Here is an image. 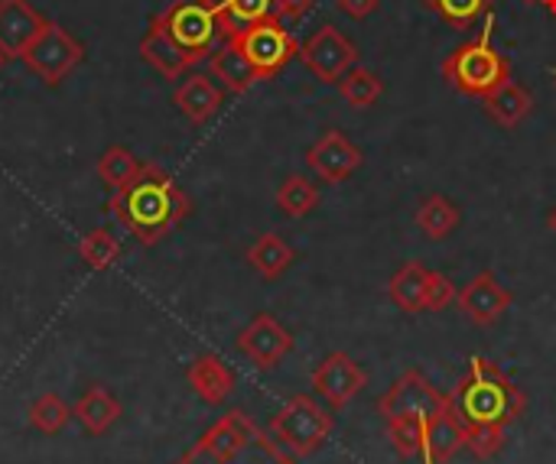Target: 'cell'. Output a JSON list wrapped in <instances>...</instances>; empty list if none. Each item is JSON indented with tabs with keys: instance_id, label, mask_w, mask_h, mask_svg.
<instances>
[{
	"instance_id": "1",
	"label": "cell",
	"mask_w": 556,
	"mask_h": 464,
	"mask_svg": "<svg viewBox=\"0 0 556 464\" xmlns=\"http://www.w3.org/2000/svg\"><path fill=\"white\" fill-rule=\"evenodd\" d=\"M111 211L143 247H153L192 215V202L173 176L143 163L137 179L111 195Z\"/></svg>"
},
{
	"instance_id": "2",
	"label": "cell",
	"mask_w": 556,
	"mask_h": 464,
	"mask_svg": "<svg viewBox=\"0 0 556 464\" xmlns=\"http://www.w3.org/2000/svg\"><path fill=\"white\" fill-rule=\"evenodd\" d=\"M450 403L466 436H472V433H505L525 413L528 397L495 361L472 355L469 371L450 394Z\"/></svg>"
},
{
	"instance_id": "3",
	"label": "cell",
	"mask_w": 556,
	"mask_h": 464,
	"mask_svg": "<svg viewBox=\"0 0 556 464\" xmlns=\"http://www.w3.org/2000/svg\"><path fill=\"white\" fill-rule=\"evenodd\" d=\"M176 464H300L270 433H264L244 410L225 413L212 423Z\"/></svg>"
},
{
	"instance_id": "4",
	"label": "cell",
	"mask_w": 556,
	"mask_h": 464,
	"mask_svg": "<svg viewBox=\"0 0 556 464\" xmlns=\"http://www.w3.org/2000/svg\"><path fill=\"white\" fill-rule=\"evenodd\" d=\"M492 26L495 16H485V29L479 39L463 42L453 49L443 62V78L466 98H489L495 88L511 81V62L502 49L492 46Z\"/></svg>"
},
{
	"instance_id": "5",
	"label": "cell",
	"mask_w": 556,
	"mask_h": 464,
	"mask_svg": "<svg viewBox=\"0 0 556 464\" xmlns=\"http://www.w3.org/2000/svg\"><path fill=\"white\" fill-rule=\"evenodd\" d=\"M336 429V416L323 410L309 394L290 397L274 416H270V436L296 459L316 455Z\"/></svg>"
},
{
	"instance_id": "6",
	"label": "cell",
	"mask_w": 556,
	"mask_h": 464,
	"mask_svg": "<svg viewBox=\"0 0 556 464\" xmlns=\"http://www.w3.org/2000/svg\"><path fill=\"white\" fill-rule=\"evenodd\" d=\"M160 20L166 33L173 36V42L192 62H202L205 55H212L218 49V39H225L218 13L205 0H176L166 13H160Z\"/></svg>"
},
{
	"instance_id": "7",
	"label": "cell",
	"mask_w": 556,
	"mask_h": 464,
	"mask_svg": "<svg viewBox=\"0 0 556 464\" xmlns=\"http://www.w3.org/2000/svg\"><path fill=\"white\" fill-rule=\"evenodd\" d=\"M241 52L248 55V62L254 65L257 78H274L277 72H283V65L300 55V42L290 36V29L277 20V16H267L248 29H241L238 36H231Z\"/></svg>"
},
{
	"instance_id": "8",
	"label": "cell",
	"mask_w": 556,
	"mask_h": 464,
	"mask_svg": "<svg viewBox=\"0 0 556 464\" xmlns=\"http://www.w3.org/2000/svg\"><path fill=\"white\" fill-rule=\"evenodd\" d=\"M81 59H85V46L52 20L42 26V33L33 39V46L23 55L29 72H36L46 85H59L62 78H68V72L81 65Z\"/></svg>"
},
{
	"instance_id": "9",
	"label": "cell",
	"mask_w": 556,
	"mask_h": 464,
	"mask_svg": "<svg viewBox=\"0 0 556 464\" xmlns=\"http://www.w3.org/2000/svg\"><path fill=\"white\" fill-rule=\"evenodd\" d=\"M300 59L323 85H339L342 75L358 65V46L342 29L326 23L300 46Z\"/></svg>"
},
{
	"instance_id": "10",
	"label": "cell",
	"mask_w": 556,
	"mask_h": 464,
	"mask_svg": "<svg viewBox=\"0 0 556 464\" xmlns=\"http://www.w3.org/2000/svg\"><path fill=\"white\" fill-rule=\"evenodd\" d=\"M446 403H450V394H440L420 371H407L378 400V416H384V423L401 420V416H433Z\"/></svg>"
},
{
	"instance_id": "11",
	"label": "cell",
	"mask_w": 556,
	"mask_h": 464,
	"mask_svg": "<svg viewBox=\"0 0 556 464\" xmlns=\"http://www.w3.org/2000/svg\"><path fill=\"white\" fill-rule=\"evenodd\" d=\"M368 384L365 368L345 351L326 355L313 371V390L329 403V410H345Z\"/></svg>"
},
{
	"instance_id": "12",
	"label": "cell",
	"mask_w": 556,
	"mask_h": 464,
	"mask_svg": "<svg viewBox=\"0 0 556 464\" xmlns=\"http://www.w3.org/2000/svg\"><path fill=\"white\" fill-rule=\"evenodd\" d=\"M238 351L261 371L277 368L293 351V335L270 315L257 312L241 332H238Z\"/></svg>"
},
{
	"instance_id": "13",
	"label": "cell",
	"mask_w": 556,
	"mask_h": 464,
	"mask_svg": "<svg viewBox=\"0 0 556 464\" xmlns=\"http://www.w3.org/2000/svg\"><path fill=\"white\" fill-rule=\"evenodd\" d=\"M365 163V153L358 143H352L342 130H326L309 150H306V166L316 172L319 182H345L352 172H358Z\"/></svg>"
},
{
	"instance_id": "14",
	"label": "cell",
	"mask_w": 556,
	"mask_h": 464,
	"mask_svg": "<svg viewBox=\"0 0 556 464\" xmlns=\"http://www.w3.org/2000/svg\"><path fill=\"white\" fill-rule=\"evenodd\" d=\"M456 302H459L463 315H466L472 325L489 328V325H495V322L511 309L515 296H511V289H508L492 270H482L479 276H472V280L459 289Z\"/></svg>"
},
{
	"instance_id": "15",
	"label": "cell",
	"mask_w": 556,
	"mask_h": 464,
	"mask_svg": "<svg viewBox=\"0 0 556 464\" xmlns=\"http://www.w3.org/2000/svg\"><path fill=\"white\" fill-rule=\"evenodd\" d=\"M46 23L49 20L29 0H0V52L7 62L23 59Z\"/></svg>"
},
{
	"instance_id": "16",
	"label": "cell",
	"mask_w": 556,
	"mask_h": 464,
	"mask_svg": "<svg viewBox=\"0 0 556 464\" xmlns=\"http://www.w3.org/2000/svg\"><path fill=\"white\" fill-rule=\"evenodd\" d=\"M140 59H143L153 72H160L163 78H169V81L182 78V75L195 65V62L173 42V36L166 33V26H163L160 16L150 23V29H147L143 39H140Z\"/></svg>"
},
{
	"instance_id": "17",
	"label": "cell",
	"mask_w": 556,
	"mask_h": 464,
	"mask_svg": "<svg viewBox=\"0 0 556 464\" xmlns=\"http://www.w3.org/2000/svg\"><path fill=\"white\" fill-rule=\"evenodd\" d=\"M463 449H466V429H463L459 416L453 413V403H446L437 416L427 420L420 459H430L433 464H446L453 462Z\"/></svg>"
},
{
	"instance_id": "18",
	"label": "cell",
	"mask_w": 556,
	"mask_h": 464,
	"mask_svg": "<svg viewBox=\"0 0 556 464\" xmlns=\"http://www.w3.org/2000/svg\"><path fill=\"white\" fill-rule=\"evenodd\" d=\"M189 387L205 407H222L235 394V371L218 358V355H199L192 358L186 371Z\"/></svg>"
},
{
	"instance_id": "19",
	"label": "cell",
	"mask_w": 556,
	"mask_h": 464,
	"mask_svg": "<svg viewBox=\"0 0 556 464\" xmlns=\"http://www.w3.org/2000/svg\"><path fill=\"white\" fill-rule=\"evenodd\" d=\"M173 104H176L195 127H202V124H208V120L222 111L225 91H222L208 75H186V78L179 81V88L173 91Z\"/></svg>"
},
{
	"instance_id": "20",
	"label": "cell",
	"mask_w": 556,
	"mask_h": 464,
	"mask_svg": "<svg viewBox=\"0 0 556 464\" xmlns=\"http://www.w3.org/2000/svg\"><path fill=\"white\" fill-rule=\"evenodd\" d=\"M430 283H433V270H427L424 263L410 260V263H404L391 276L388 296H391V302L401 312L420 315V312H430Z\"/></svg>"
},
{
	"instance_id": "21",
	"label": "cell",
	"mask_w": 556,
	"mask_h": 464,
	"mask_svg": "<svg viewBox=\"0 0 556 464\" xmlns=\"http://www.w3.org/2000/svg\"><path fill=\"white\" fill-rule=\"evenodd\" d=\"M208 65H212V75L231 94H244L254 81H261L254 65L248 62V55L241 52V46L235 39H222V46L208 55Z\"/></svg>"
},
{
	"instance_id": "22",
	"label": "cell",
	"mask_w": 556,
	"mask_h": 464,
	"mask_svg": "<svg viewBox=\"0 0 556 464\" xmlns=\"http://www.w3.org/2000/svg\"><path fill=\"white\" fill-rule=\"evenodd\" d=\"M482 104H485V114H489L498 127L515 130V127H521V124L531 117V111H534V94H531L525 85H518V81H505V85L495 88L489 98H482Z\"/></svg>"
},
{
	"instance_id": "23",
	"label": "cell",
	"mask_w": 556,
	"mask_h": 464,
	"mask_svg": "<svg viewBox=\"0 0 556 464\" xmlns=\"http://www.w3.org/2000/svg\"><path fill=\"white\" fill-rule=\"evenodd\" d=\"M75 420L88 436H104L121 420V403L108 387H88L75 403Z\"/></svg>"
},
{
	"instance_id": "24",
	"label": "cell",
	"mask_w": 556,
	"mask_h": 464,
	"mask_svg": "<svg viewBox=\"0 0 556 464\" xmlns=\"http://www.w3.org/2000/svg\"><path fill=\"white\" fill-rule=\"evenodd\" d=\"M248 263H251L264 280H280V276L296 263V250H293L280 234H261V237L248 247Z\"/></svg>"
},
{
	"instance_id": "25",
	"label": "cell",
	"mask_w": 556,
	"mask_h": 464,
	"mask_svg": "<svg viewBox=\"0 0 556 464\" xmlns=\"http://www.w3.org/2000/svg\"><path fill=\"white\" fill-rule=\"evenodd\" d=\"M205 3L218 13V23H222L225 39H231L241 29L267 20L270 10H274V0H205Z\"/></svg>"
},
{
	"instance_id": "26",
	"label": "cell",
	"mask_w": 556,
	"mask_h": 464,
	"mask_svg": "<svg viewBox=\"0 0 556 464\" xmlns=\"http://www.w3.org/2000/svg\"><path fill=\"white\" fill-rule=\"evenodd\" d=\"M463 221V211L453 198L446 195H430L420 202L417 208V228L430 237V241H446Z\"/></svg>"
},
{
	"instance_id": "27",
	"label": "cell",
	"mask_w": 556,
	"mask_h": 464,
	"mask_svg": "<svg viewBox=\"0 0 556 464\" xmlns=\"http://www.w3.org/2000/svg\"><path fill=\"white\" fill-rule=\"evenodd\" d=\"M319 205V189L306 176H287L277 189V208L287 218H306Z\"/></svg>"
},
{
	"instance_id": "28",
	"label": "cell",
	"mask_w": 556,
	"mask_h": 464,
	"mask_svg": "<svg viewBox=\"0 0 556 464\" xmlns=\"http://www.w3.org/2000/svg\"><path fill=\"white\" fill-rule=\"evenodd\" d=\"M72 416H75L72 407H68L59 394H42V397H36V400L29 403V413H26L29 426H33L39 436H59V433L68 426Z\"/></svg>"
},
{
	"instance_id": "29",
	"label": "cell",
	"mask_w": 556,
	"mask_h": 464,
	"mask_svg": "<svg viewBox=\"0 0 556 464\" xmlns=\"http://www.w3.org/2000/svg\"><path fill=\"white\" fill-rule=\"evenodd\" d=\"M140 169H143V163H140L127 146H108V150L101 153V159H98V179H101L111 192H117V189H124L127 182H134Z\"/></svg>"
},
{
	"instance_id": "30",
	"label": "cell",
	"mask_w": 556,
	"mask_h": 464,
	"mask_svg": "<svg viewBox=\"0 0 556 464\" xmlns=\"http://www.w3.org/2000/svg\"><path fill=\"white\" fill-rule=\"evenodd\" d=\"M339 94H342L352 107H371V104L384 94V81H381L378 72H371V68H365V65H355L352 72L342 75Z\"/></svg>"
},
{
	"instance_id": "31",
	"label": "cell",
	"mask_w": 556,
	"mask_h": 464,
	"mask_svg": "<svg viewBox=\"0 0 556 464\" xmlns=\"http://www.w3.org/2000/svg\"><path fill=\"white\" fill-rule=\"evenodd\" d=\"M78 257L88 263V270L104 273V270H111V267L117 263V257H121V241H117L111 231L94 228V231H88V234L78 241Z\"/></svg>"
},
{
	"instance_id": "32",
	"label": "cell",
	"mask_w": 556,
	"mask_h": 464,
	"mask_svg": "<svg viewBox=\"0 0 556 464\" xmlns=\"http://www.w3.org/2000/svg\"><path fill=\"white\" fill-rule=\"evenodd\" d=\"M433 13H440L453 29H472L482 16L492 13V0H424Z\"/></svg>"
},
{
	"instance_id": "33",
	"label": "cell",
	"mask_w": 556,
	"mask_h": 464,
	"mask_svg": "<svg viewBox=\"0 0 556 464\" xmlns=\"http://www.w3.org/2000/svg\"><path fill=\"white\" fill-rule=\"evenodd\" d=\"M456 296H459V293H456V286L450 283V276H443V273L433 270V283H430V312H443Z\"/></svg>"
},
{
	"instance_id": "34",
	"label": "cell",
	"mask_w": 556,
	"mask_h": 464,
	"mask_svg": "<svg viewBox=\"0 0 556 464\" xmlns=\"http://www.w3.org/2000/svg\"><path fill=\"white\" fill-rule=\"evenodd\" d=\"M313 3L316 0H274L270 16H277L280 23H296V20H303L313 10Z\"/></svg>"
},
{
	"instance_id": "35",
	"label": "cell",
	"mask_w": 556,
	"mask_h": 464,
	"mask_svg": "<svg viewBox=\"0 0 556 464\" xmlns=\"http://www.w3.org/2000/svg\"><path fill=\"white\" fill-rule=\"evenodd\" d=\"M336 7L352 20H368L381 7V0H336Z\"/></svg>"
},
{
	"instance_id": "36",
	"label": "cell",
	"mask_w": 556,
	"mask_h": 464,
	"mask_svg": "<svg viewBox=\"0 0 556 464\" xmlns=\"http://www.w3.org/2000/svg\"><path fill=\"white\" fill-rule=\"evenodd\" d=\"M534 3H541V7H544L547 13H554V16H556V0H534Z\"/></svg>"
},
{
	"instance_id": "37",
	"label": "cell",
	"mask_w": 556,
	"mask_h": 464,
	"mask_svg": "<svg viewBox=\"0 0 556 464\" xmlns=\"http://www.w3.org/2000/svg\"><path fill=\"white\" fill-rule=\"evenodd\" d=\"M547 228H551V231H554V234H556V208H554V211H551V218H547Z\"/></svg>"
},
{
	"instance_id": "38",
	"label": "cell",
	"mask_w": 556,
	"mask_h": 464,
	"mask_svg": "<svg viewBox=\"0 0 556 464\" xmlns=\"http://www.w3.org/2000/svg\"><path fill=\"white\" fill-rule=\"evenodd\" d=\"M3 65H7V55H3V52H0V68H3Z\"/></svg>"
},
{
	"instance_id": "39",
	"label": "cell",
	"mask_w": 556,
	"mask_h": 464,
	"mask_svg": "<svg viewBox=\"0 0 556 464\" xmlns=\"http://www.w3.org/2000/svg\"><path fill=\"white\" fill-rule=\"evenodd\" d=\"M424 464H433V462H430V459H424Z\"/></svg>"
},
{
	"instance_id": "40",
	"label": "cell",
	"mask_w": 556,
	"mask_h": 464,
	"mask_svg": "<svg viewBox=\"0 0 556 464\" xmlns=\"http://www.w3.org/2000/svg\"><path fill=\"white\" fill-rule=\"evenodd\" d=\"M554 85H556V68H554Z\"/></svg>"
},
{
	"instance_id": "41",
	"label": "cell",
	"mask_w": 556,
	"mask_h": 464,
	"mask_svg": "<svg viewBox=\"0 0 556 464\" xmlns=\"http://www.w3.org/2000/svg\"><path fill=\"white\" fill-rule=\"evenodd\" d=\"M528 3H534V0H528Z\"/></svg>"
}]
</instances>
